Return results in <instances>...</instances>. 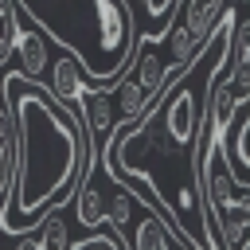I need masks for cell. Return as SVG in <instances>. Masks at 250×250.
<instances>
[{
  "instance_id": "cell-1",
  "label": "cell",
  "mask_w": 250,
  "mask_h": 250,
  "mask_svg": "<svg viewBox=\"0 0 250 250\" xmlns=\"http://www.w3.org/2000/svg\"><path fill=\"white\" fill-rule=\"evenodd\" d=\"M4 98L16 121V188L0 215V230L27 234L43 227L55 203H70L74 191L94 180L90 141L82 117L62 105L51 86L31 82L27 74L8 70Z\"/></svg>"
},
{
  "instance_id": "cell-2",
  "label": "cell",
  "mask_w": 250,
  "mask_h": 250,
  "mask_svg": "<svg viewBox=\"0 0 250 250\" xmlns=\"http://www.w3.org/2000/svg\"><path fill=\"white\" fill-rule=\"evenodd\" d=\"M227 4L223 0H180L176 16H172V27H168V70H172V82L195 62V55L207 47V39L215 35L219 20H223Z\"/></svg>"
},
{
  "instance_id": "cell-3",
  "label": "cell",
  "mask_w": 250,
  "mask_h": 250,
  "mask_svg": "<svg viewBox=\"0 0 250 250\" xmlns=\"http://www.w3.org/2000/svg\"><path fill=\"white\" fill-rule=\"evenodd\" d=\"M12 188H16V121H12V109L0 86V211L8 207Z\"/></svg>"
},
{
  "instance_id": "cell-4",
  "label": "cell",
  "mask_w": 250,
  "mask_h": 250,
  "mask_svg": "<svg viewBox=\"0 0 250 250\" xmlns=\"http://www.w3.org/2000/svg\"><path fill=\"white\" fill-rule=\"evenodd\" d=\"M82 86H86V70H82V62H78L70 51H62V55L51 62V94H55L62 105H74L78 94H82Z\"/></svg>"
},
{
  "instance_id": "cell-5",
  "label": "cell",
  "mask_w": 250,
  "mask_h": 250,
  "mask_svg": "<svg viewBox=\"0 0 250 250\" xmlns=\"http://www.w3.org/2000/svg\"><path fill=\"white\" fill-rule=\"evenodd\" d=\"M16 59H20V74H27L31 82H39V74L51 66L47 59V43L35 27H20V39H16Z\"/></svg>"
},
{
  "instance_id": "cell-6",
  "label": "cell",
  "mask_w": 250,
  "mask_h": 250,
  "mask_svg": "<svg viewBox=\"0 0 250 250\" xmlns=\"http://www.w3.org/2000/svg\"><path fill=\"white\" fill-rule=\"evenodd\" d=\"M20 0H0V66L12 62L16 39H20Z\"/></svg>"
},
{
  "instance_id": "cell-7",
  "label": "cell",
  "mask_w": 250,
  "mask_h": 250,
  "mask_svg": "<svg viewBox=\"0 0 250 250\" xmlns=\"http://www.w3.org/2000/svg\"><path fill=\"white\" fill-rule=\"evenodd\" d=\"M62 207H66V203H55V207L47 211V219H43V227H39V230H43V234H39V242H43V250H70V246H66L70 238H66V223H62Z\"/></svg>"
},
{
  "instance_id": "cell-8",
  "label": "cell",
  "mask_w": 250,
  "mask_h": 250,
  "mask_svg": "<svg viewBox=\"0 0 250 250\" xmlns=\"http://www.w3.org/2000/svg\"><path fill=\"white\" fill-rule=\"evenodd\" d=\"M176 8H180V0H145V12H148V20H152V23H164V35H168V27H172V16H176Z\"/></svg>"
},
{
  "instance_id": "cell-9",
  "label": "cell",
  "mask_w": 250,
  "mask_h": 250,
  "mask_svg": "<svg viewBox=\"0 0 250 250\" xmlns=\"http://www.w3.org/2000/svg\"><path fill=\"white\" fill-rule=\"evenodd\" d=\"M70 250H133V242H121L117 234H94V238H82Z\"/></svg>"
},
{
  "instance_id": "cell-10",
  "label": "cell",
  "mask_w": 250,
  "mask_h": 250,
  "mask_svg": "<svg viewBox=\"0 0 250 250\" xmlns=\"http://www.w3.org/2000/svg\"><path fill=\"white\" fill-rule=\"evenodd\" d=\"M16 250H43V242H39V238H27V242H20Z\"/></svg>"
}]
</instances>
